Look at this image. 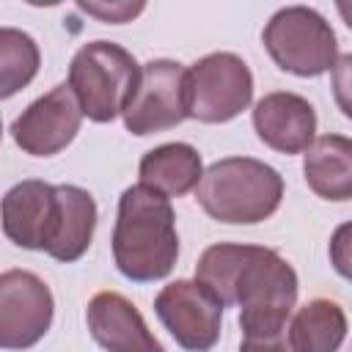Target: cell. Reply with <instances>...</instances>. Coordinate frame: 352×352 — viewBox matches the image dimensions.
<instances>
[{"label": "cell", "instance_id": "cell-6", "mask_svg": "<svg viewBox=\"0 0 352 352\" xmlns=\"http://www.w3.org/2000/svg\"><path fill=\"white\" fill-rule=\"evenodd\" d=\"M190 118V85L187 69L176 60H148L140 66L135 94L124 110V126L138 135H154L179 126Z\"/></svg>", "mask_w": 352, "mask_h": 352}, {"label": "cell", "instance_id": "cell-12", "mask_svg": "<svg viewBox=\"0 0 352 352\" xmlns=\"http://www.w3.org/2000/svg\"><path fill=\"white\" fill-rule=\"evenodd\" d=\"M94 341L107 352H165L140 311L118 292H99L85 308Z\"/></svg>", "mask_w": 352, "mask_h": 352}, {"label": "cell", "instance_id": "cell-17", "mask_svg": "<svg viewBox=\"0 0 352 352\" xmlns=\"http://www.w3.org/2000/svg\"><path fill=\"white\" fill-rule=\"evenodd\" d=\"M346 314L336 300H308L289 322L292 352H338L346 338Z\"/></svg>", "mask_w": 352, "mask_h": 352}, {"label": "cell", "instance_id": "cell-16", "mask_svg": "<svg viewBox=\"0 0 352 352\" xmlns=\"http://www.w3.org/2000/svg\"><path fill=\"white\" fill-rule=\"evenodd\" d=\"M138 173L140 184L157 190L165 198H179L201 184L204 165L198 148L190 143H162L143 154Z\"/></svg>", "mask_w": 352, "mask_h": 352}, {"label": "cell", "instance_id": "cell-22", "mask_svg": "<svg viewBox=\"0 0 352 352\" xmlns=\"http://www.w3.org/2000/svg\"><path fill=\"white\" fill-rule=\"evenodd\" d=\"M239 352H292L280 338H245Z\"/></svg>", "mask_w": 352, "mask_h": 352}, {"label": "cell", "instance_id": "cell-3", "mask_svg": "<svg viewBox=\"0 0 352 352\" xmlns=\"http://www.w3.org/2000/svg\"><path fill=\"white\" fill-rule=\"evenodd\" d=\"M283 176L253 157H226L204 170L195 187L198 206L217 223L253 226L278 212Z\"/></svg>", "mask_w": 352, "mask_h": 352}, {"label": "cell", "instance_id": "cell-1", "mask_svg": "<svg viewBox=\"0 0 352 352\" xmlns=\"http://www.w3.org/2000/svg\"><path fill=\"white\" fill-rule=\"evenodd\" d=\"M195 280L226 308L239 305L245 338H280L297 302L294 267L270 248L217 242L195 264Z\"/></svg>", "mask_w": 352, "mask_h": 352}, {"label": "cell", "instance_id": "cell-10", "mask_svg": "<svg viewBox=\"0 0 352 352\" xmlns=\"http://www.w3.org/2000/svg\"><path fill=\"white\" fill-rule=\"evenodd\" d=\"M82 107L69 82L55 85L30 102L11 124L14 143L30 157H52L63 151L80 132Z\"/></svg>", "mask_w": 352, "mask_h": 352}, {"label": "cell", "instance_id": "cell-21", "mask_svg": "<svg viewBox=\"0 0 352 352\" xmlns=\"http://www.w3.org/2000/svg\"><path fill=\"white\" fill-rule=\"evenodd\" d=\"M80 8L85 14H94L99 16L102 22H113V25H121V22H129L132 16H138L143 11V3H110V6H102V3H80Z\"/></svg>", "mask_w": 352, "mask_h": 352}, {"label": "cell", "instance_id": "cell-20", "mask_svg": "<svg viewBox=\"0 0 352 352\" xmlns=\"http://www.w3.org/2000/svg\"><path fill=\"white\" fill-rule=\"evenodd\" d=\"M333 96L338 110L352 121V52L341 55L333 66Z\"/></svg>", "mask_w": 352, "mask_h": 352}, {"label": "cell", "instance_id": "cell-5", "mask_svg": "<svg viewBox=\"0 0 352 352\" xmlns=\"http://www.w3.org/2000/svg\"><path fill=\"white\" fill-rule=\"evenodd\" d=\"M261 41L278 69L297 77H319L338 60L330 22L308 6L278 8L261 30Z\"/></svg>", "mask_w": 352, "mask_h": 352}, {"label": "cell", "instance_id": "cell-11", "mask_svg": "<svg viewBox=\"0 0 352 352\" xmlns=\"http://www.w3.org/2000/svg\"><path fill=\"white\" fill-rule=\"evenodd\" d=\"M253 129L264 146L280 154L308 151L316 135V110L292 91H272L253 107Z\"/></svg>", "mask_w": 352, "mask_h": 352}, {"label": "cell", "instance_id": "cell-19", "mask_svg": "<svg viewBox=\"0 0 352 352\" xmlns=\"http://www.w3.org/2000/svg\"><path fill=\"white\" fill-rule=\"evenodd\" d=\"M327 253H330L333 270H336L344 280L352 283V220H349V223H341V226L333 231Z\"/></svg>", "mask_w": 352, "mask_h": 352}, {"label": "cell", "instance_id": "cell-13", "mask_svg": "<svg viewBox=\"0 0 352 352\" xmlns=\"http://www.w3.org/2000/svg\"><path fill=\"white\" fill-rule=\"evenodd\" d=\"M96 231V201L77 184H55V209L44 242V253L72 264L85 256Z\"/></svg>", "mask_w": 352, "mask_h": 352}, {"label": "cell", "instance_id": "cell-2", "mask_svg": "<svg viewBox=\"0 0 352 352\" xmlns=\"http://www.w3.org/2000/svg\"><path fill=\"white\" fill-rule=\"evenodd\" d=\"M179 258L176 214L165 195L146 184L126 187L118 198L113 228V261L135 283H151L170 275Z\"/></svg>", "mask_w": 352, "mask_h": 352}, {"label": "cell", "instance_id": "cell-4", "mask_svg": "<svg viewBox=\"0 0 352 352\" xmlns=\"http://www.w3.org/2000/svg\"><path fill=\"white\" fill-rule=\"evenodd\" d=\"M138 77L140 66L132 52L113 41L82 44L69 63V85L82 107V116L96 124L124 116Z\"/></svg>", "mask_w": 352, "mask_h": 352}, {"label": "cell", "instance_id": "cell-8", "mask_svg": "<svg viewBox=\"0 0 352 352\" xmlns=\"http://www.w3.org/2000/svg\"><path fill=\"white\" fill-rule=\"evenodd\" d=\"M55 314L50 286L28 270H6L0 275V346L30 349L38 344Z\"/></svg>", "mask_w": 352, "mask_h": 352}, {"label": "cell", "instance_id": "cell-15", "mask_svg": "<svg viewBox=\"0 0 352 352\" xmlns=\"http://www.w3.org/2000/svg\"><path fill=\"white\" fill-rule=\"evenodd\" d=\"M305 184L324 201H352V138L322 135L302 160Z\"/></svg>", "mask_w": 352, "mask_h": 352}, {"label": "cell", "instance_id": "cell-7", "mask_svg": "<svg viewBox=\"0 0 352 352\" xmlns=\"http://www.w3.org/2000/svg\"><path fill=\"white\" fill-rule=\"evenodd\" d=\"M190 118L201 124H226L248 110L253 99V74L234 52H212L187 69Z\"/></svg>", "mask_w": 352, "mask_h": 352}, {"label": "cell", "instance_id": "cell-9", "mask_svg": "<svg viewBox=\"0 0 352 352\" xmlns=\"http://www.w3.org/2000/svg\"><path fill=\"white\" fill-rule=\"evenodd\" d=\"M154 311L187 352H209L220 338L223 305L198 280H173L154 297Z\"/></svg>", "mask_w": 352, "mask_h": 352}, {"label": "cell", "instance_id": "cell-14", "mask_svg": "<svg viewBox=\"0 0 352 352\" xmlns=\"http://www.w3.org/2000/svg\"><path fill=\"white\" fill-rule=\"evenodd\" d=\"M52 209L55 184L25 179L14 184L3 198V234L25 250H44Z\"/></svg>", "mask_w": 352, "mask_h": 352}, {"label": "cell", "instance_id": "cell-18", "mask_svg": "<svg viewBox=\"0 0 352 352\" xmlns=\"http://www.w3.org/2000/svg\"><path fill=\"white\" fill-rule=\"evenodd\" d=\"M41 52L38 44L16 30V28H0V96L8 99L16 91H22L38 72Z\"/></svg>", "mask_w": 352, "mask_h": 352}, {"label": "cell", "instance_id": "cell-23", "mask_svg": "<svg viewBox=\"0 0 352 352\" xmlns=\"http://www.w3.org/2000/svg\"><path fill=\"white\" fill-rule=\"evenodd\" d=\"M336 11L341 14V19L346 22V28L352 30V0H341V3H336Z\"/></svg>", "mask_w": 352, "mask_h": 352}]
</instances>
